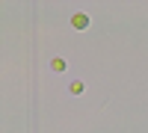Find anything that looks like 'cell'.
Here are the masks:
<instances>
[{
    "label": "cell",
    "mask_w": 148,
    "mask_h": 133,
    "mask_svg": "<svg viewBox=\"0 0 148 133\" xmlns=\"http://www.w3.org/2000/svg\"><path fill=\"white\" fill-rule=\"evenodd\" d=\"M86 24H89L86 15H74V27H77V30H86Z\"/></svg>",
    "instance_id": "obj_1"
},
{
    "label": "cell",
    "mask_w": 148,
    "mask_h": 133,
    "mask_svg": "<svg viewBox=\"0 0 148 133\" xmlns=\"http://www.w3.org/2000/svg\"><path fill=\"white\" fill-rule=\"evenodd\" d=\"M65 68H68V65L62 62V59H53V71H65Z\"/></svg>",
    "instance_id": "obj_2"
}]
</instances>
